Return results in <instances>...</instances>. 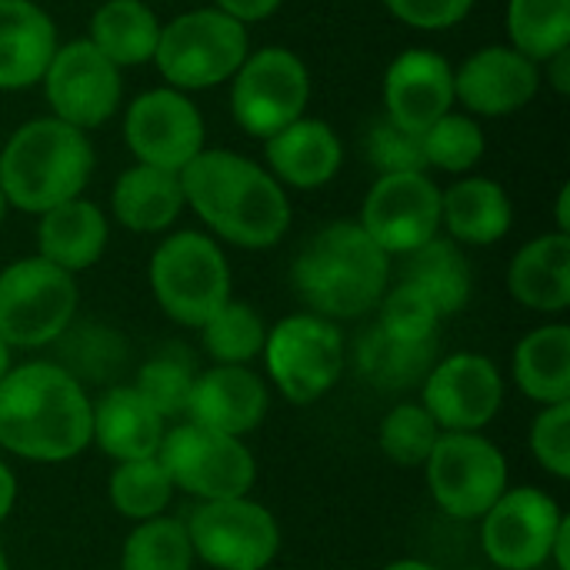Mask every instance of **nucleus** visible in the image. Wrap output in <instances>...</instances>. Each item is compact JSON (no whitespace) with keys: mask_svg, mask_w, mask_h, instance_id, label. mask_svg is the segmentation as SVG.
<instances>
[{"mask_svg":"<svg viewBox=\"0 0 570 570\" xmlns=\"http://www.w3.org/2000/svg\"><path fill=\"white\" fill-rule=\"evenodd\" d=\"M94 401L57 361L13 364L0 381V448L20 461L63 464L80 458L90 438Z\"/></svg>","mask_w":570,"mask_h":570,"instance_id":"1","label":"nucleus"},{"mask_svg":"<svg viewBox=\"0 0 570 570\" xmlns=\"http://www.w3.org/2000/svg\"><path fill=\"white\" fill-rule=\"evenodd\" d=\"M187 207L204 220L214 240L244 250H267L291 230V200L284 184L261 164L234 150H200L184 170Z\"/></svg>","mask_w":570,"mask_h":570,"instance_id":"2","label":"nucleus"},{"mask_svg":"<svg viewBox=\"0 0 570 570\" xmlns=\"http://www.w3.org/2000/svg\"><path fill=\"white\" fill-rule=\"evenodd\" d=\"M294 294L311 314L354 321L377 311L391 287V257L367 237L357 220H334L311 234L291 264Z\"/></svg>","mask_w":570,"mask_h":570,"instance_id":"3","label":"nucleus"},{"mask_svg":"<svg viewBox=\"0 0 570 570\" xmlns=\"http://www.w3.org/2000/svg\"><path fill=\"white\" fill-rule=\"evenodd\" d=\"M94 170V147L83 130L37 117L13 130L0 147V190L10 207L43 214L83 194Z\"/></svg>","mask_w":570,"mask_h":570,"instance_id":"4","label":"nucleus"},{"mask_svg":"<svg viewBox=\"0 0 570 570\" xmlns=\"http://www.w3.org/2000/svg\"><path fill=\"white\" fill-rule=\"evenodd\" d=\"M150 294L164 317L200 331L234 291L224 247L200 230H177L164 237L147 267Z\"/></svg>","mask_w":570,"mask_h":570,"instance_id":"5","label":"nucleus"},{"mask_svg":"<svg viewBox=\"0 0 570 570\" xmlns=\"http://www.w3.org/2000/svg\"><path fill=\"white\" fill-rule=\"evenodd\" d=\"M261 361L277 394L287 404L307 407L337 387L347 364V344L334 321L301 311L267 327Z\"/></svg>","mask_w":570,"mask_h":570,"instance_id":"6","label":"nucleus"},{"mask_svg":"<svg viewBox=\"0 0 570 570\" xmlns=\"http://www.w3.org/2000/svg\"><path fill=\"white\" fill-rule=\"evenodd\" d=\"M250 53V33L234 17L217 7H200L174 17L160 27V40L154 50V63L164 80L187 90H210L230 80Z\"/></svg>","mask_w":570,"mask_h":570,"instance_id":"7","label":"nucleus"},{"mask_svg":"<svg viewBox=\"0 0 570 570\" xmlns=\"http://www.w3.org/2000/svg\"><path fill=\"white\" fill-rule=\"evenodd\" d=\"M80 291L73 274L43 257H20L0 271V341L10 351L53 347L77 321Z\"/></svg>","mask_w":570,"mask_h":570,"instance_id":"8","label":"nucleus"},{"mask_svg":"<svg viewBox=\"0 0 570 570\" xmlns=\"http://www.w3.org/2000/svg\"><path fill=\"white\" fill-rule=\"evenodd\" d=\"M157 461L174 491L190 494L197 504L247 498L257 484V458L244 438L207 431L190 421L167 428Z\"/></svg>","mask_w":570,"mask_h":570,"instance_id":"9","label":"nucleus"},{"mask_svg":"<svg viewBox=\"0 0 570 570\" xmlns=\"http://www.w3.org/2000/svg\"><path fill=\"white\" fill-rule=\"evenodd\" d=\"M424 481L438 511L451 521H481L511 488L504 451L484 431H444L424 461Z\"/></svg>","mask_w":570,"mask_h":570,"instance_id":"10","label":"nucleus"},{"mask_svg":"<svg viewBox=\"0 0 570 570\" xmlns=\"http://www.w3.org/2000/svg\"><path fill=\"white\" fill-rule=\"evenodd\" d=\"M184 528L194 558L214 570H267L281 554V524L250 494L197 504Z\"/></svg>","mask_w":570,"mask_h":570,"instance_id":"11","label":"nucleus"},{"mask_svg":"<svg viewBox=\"0 0 570 570\" xmlns=\"http://www.w3.org/2000/svg\"><path fill=\"white\" fill-rule=\"evenodd\" d=\"M311 100V70L287 47H261L247 53L230 77V114L250 137H274L301 120Z\"/></svg>","mask_w":570,"mask_h":570,"instance_id":"12","label":"nucleus"},{"mask_svg":"<svg viewBox=\"0 0 570 570\" xmlns=\"http://www.w3.org/2000/svg\"><path fill=\"white\" fill-rule=\"evenodd\" d=\"M564 518L568 514L548 491L534 484L508 488L498 504L478 521L481 551L498 570L544 568Z\"/></svg>","mask_w":570,"mask_h":570,"instance_id":"13","label":"nucleus"},{"mask_svg":"<svg viewBox=\"0 0 570 570\" xmlns=\"http://www.w3.org/2000/svg\"><path fill=\"white\" fill-rule=\"evenodd\" d=\"M40 83L53 110L50 117L83 134L107 124L117 114L124 94L120 70L87 37L57 47Z\"/></svg>","mask_w":570,"mask_h":570,"instance_id":"14","label":"nucleus"},{"mask_svg":"<svg viewBox=\"0 0 570 570\" xmlns=\"http://www.w3.org/2000/svg\"><path fill=\"white\" fill-rule=\"evenodd\" d=\"M357 224L387 257H407L441 234V187L428 174H381Z\"/></svg>","mask_w":570,"mask_h":570,"instance_id":"15","label":"nucleus"},{"mask_svg":"<svg viewBox=\"0 0 570 570\" xmlns=\"http://www.w3.org/2000/svg\"><path fill=\"white\" fill-rule=\"evenodd\" d=\"M504 404V377L488 354L458 351L421 381V407L444 431H484Z\"/></svg>","mask_w":570,"mask_h":570,"instance_id":"16","label":"nucleus"},{"mask_svg":"<svg viewBox=\"0 0 570 570\" xmlns=\"http://www.w3.org/2000/svg\"><path fill=\"white\" fill-rule=\"evenodd\" d=\"M124 140L137 164L180 174L204 150V117L187 94L157 87L127 107Z\"/></svg>","mask_w":570,"mask_h":570,"instance_id":"17","label":"nucleus"},{"mask_svg":"<svg viewBox=\"0 0 570 570\" xmlns=\"http://www.w3.org/2000/svg\"><path fill=\"white\" fill-rule=\"evenodd\" d=\"M541 90V67L511 43L474 50L454 70V100L481 117H508L524 110Z\"/></svg>","mask_w":570,"mask_h":570,"instance_id":"18","label":"nucleus"},{"mask_svg":"<svg viewBox=\"0 0 570 570\" xmlns=\"http://www.w3.org/2000/svg\"><path fill=\"white\" fill-rule=\"evenodd\" d=\"M384 107L387 120L411 134H424L454 107V67L448 57L428 47H411L397 53L384 73Z\"/></svg>","mask_w":570,"mask_h":570,"instance_id":"19","label":"nucleus"},{"mask_svg":"<svg viewBox=\"0 0 570 570\" xmlns=\"http://www.w3.org/2000/svg\"><path fill=\"white\" fill-rule=\"evenodd\" d=\"M271 411V384L254 367L214 364L194 377L184 421L230 438L254 434Z\"/></svg>","mask_w":570,"mask_h":570,"instance_id":"20","label":"nucleus"},{"mask_svg":"<svg viewBox=\"0 0 570 570\" xmlns=\"http://www.w3.org/2000/svg\"><path fill=\"white\" fill-rule=\"evenodd\" d=\"M167 428L170 424L140 397L134 384H110L94 401L90 438L114 464L157 458Z\"/></svg>","mask_w":570,"mask_h":570,"instance_id":"21","label":"nucleus"},{"mask_svg":"<svg viewBox=\"0 0 570 570\" xmlns=\"http://www.w3.org/2000/svg\"><path fill=\"white\" fill-rule=\"evenodd\" d=\"M267 170L277 184L297 190H317L331 184L344 164V144L331 124L317 117H301L264 140Z\"/></svg>","mask_w":570,"mask_h":570,"instance_id":"22","label":"nucleus"},{"mask_svg":"<svg viewBox=\"0 0 570 570\" xmlns=\"http://www.w3.org/2000/svg\"><path fill=\"white\" fill-rule=\"evenodd\" d=\"M57 47V27L43 7L33 0H0V90L40 83Z\"/></svg>","mask_w":570,"mask_h":570,"instance_id":"23","label":"nucleus"},{"mask_svg":"<svg viewBox=\"0 0 570 570\" xmlns=\"http://www.w3.org/2000/svg\"><path fill=\"white\" fill-rule=\"evenodd\" d=\"M107 240H110L107 214L87 197H73L43 210L37 224V257H43L47 264L67 274L90 271L104 257Z\"/></svg>","mask_w":570,"mask_h":570,"instance_id":"24","label":"nucleus"},{"mask_svg":"<svg viewBox=\"0 0 570 570\" xmlns=\"http://www.w3.org/2000/svg\"><path fill=\"white\" fill-rule=\"evenodd\" d=\"M511 297L534 314H564L570 307V234H541L508 264Z\"/></svg>","mask_w":570,"mask_h":570,"instance_id":"25","label":"nucleus"},{"mask_svg":"<svg viewBox=\"0 0 570 570\" xmlns=\"http://www.w3.org/2000/svg\"><path fill=\"white\" fill-rule=\"evenodd\" d=\"M514 224V204L508 190L491 177H461L441 190V227L454 244L491 247L508 237Z\"/></svg>","mask_w":570,"mask_h":570,"instance_id":"26","label":"nucleus"},{"mask_svg":"<svg viewBox=\"0 0 570 570\" xmlns=\"http://www.w3.org/2000/svg\"><path fill=\"white\" fill-rule=\"evenodd\" d=\"M187 207L180 174L137 164L124 170L110 190V210L120 227L130 234H164L177 224L180 210Z\"/></svg>","mask_w":570,"mask_h":570,"instance_id":"27","label":"nucleus"},{"mask_svg":"<svg viewBox=\"0 0 570 570\" xmlns=\"http://www.w3.org/2000/svg\"><path fill=\"white\" fill-rule=\"evenodd\" d=\"M511 374L518 391L548 407L570 401V327L554 321L528 331L511 361Z\"/></svg>","mask_w":570,"mask_h":570,"instance_id":"28","label":"nucleus"},{"mask_svg":"<svg viewBox=\"0 0 570 570\" xmlns=\"http://www.w3.org/2000/svg\"><path fill=\"white\" fill-rule=\"evenodd\" d=\"M401 281L424 291L441 317L464 311L471 301V291H474L471 261L464 257L461 244H454L451 237H441V234L404 257Z\"/></svg>","mask_w":570,"mask_h":570,"instance_id":"29","label":"nucleus"},{"mask_svg":"<svg viewBox=\"0 0 570 570\" xmlns=\"http://www.w3.org/2000/svg\"><path fill=\"white\" fill-rule=\"evenodd\" d=\"M87 40L120 70L154 60L160 23L144 0H107L90 17Z\"/></svg>","mask_w":570,"mask_h":570,"instance_id":"30","label":"nucleus"},{"mask_svg":"<svg viewBox=\"0 0 570 570\" xmlns=\"http://www.w3.org/2000/svg\"><path fill=\"white\" fill-rule=\"evenodd\" d=\"M508 37L538 67L570 47V0H508Z\"/></svg>","mask_w":570,"mask_h":570,"instance_id":"31","label":"nucleus"},{"mask_svg":"<svg viewBox=\"0 0 570 570\" xmlns=\"http://www.w3.org/2000/svg\"><path fill=\"white\" fill-rule=\"evenodd\" d=\"M174 484L167 478V471L160 468L157 458H144V461H120L110 478H107V498H110V508L140 524V521H150V518H160L167 514L170 501H174Z\"/></svg>","mask_w":570,"mask_h":570,"instance_id":"32","label":"nucleus"},{"mask_svg":"<svg viewBox=\"0 0 570 570\" xmlns=\"http://www.w3.org/2000/svg\"><path fill=\"white\" fill-rule=\"evenodd\" d=\"M264 337H267L264 317L250 304L234 297L200 327L204 354L224 367H250V361H257L264 351Z\"/></svg>","mask_w":570,"mask_h":570,"instance_id":"33","label":"nucleus"},{"mask_svg":"<svg viewBox=\"0 0 570 570\" xmlns=\"http://www.w3.org/2000/svg\"><path fill=\"white\" fill-rule=\"evenodd\" d=\"M438 354V344H401L371 327L361 337L357 357H361V374L381 387V391H404L424 381Z\"/></svg>","mask_w":570,"mask_h":570,"instance_id":"34","label":"nucleus"},{"mask_svg":"<svg viewBox=\"0 0 570 570\" xmlns=\"http://www.w3.org/2000/svg\"><path fill=\"white\" fill-rule=\"evenodd\" d=\"M194 548L180 518H150L134 524L120 548L117 570H194Z\"/></svg>","mask_w":570,"mask_h":570,"instance_id":"35","label":"nucleus"},{"mask_svg":"<svg viewBox=\"0 0 570 570\" xmlns=\"http://www.w3.org/2000/svg\"><path fill=\"white\" fill-rule=\"evenodd\" d=\"M60 347V367L73 374L83 387L87 381L104 384L124 361H127V344L117 331L104 324H70L63 337L57 341Z\"/></svg>","mask_w":570,"mask_h":570,"instance_id":"36","label":"nucleus"},{"mask_svg":"<svg viewBox=\"0 0 570 570\" xmlns=\"http://www.w3.org/2000/svg\"><path fill=\"white\" fill-rule=\"evenodd\" d=\"M194 361L184 347H167L160 354H154L140 374H137V391L140 397L170 424L177 417L187 414V401H190V387H194Z\"/></svg>","mask_w":570,"mask_h":570,"instance_id":"37","label":"nucleus"},{"mask_svg":"<svg viewBox=\"0 0 570 570\" xmlns=\"http://www.w3.org/2000/svg\"><path fill=\"white\" fill-rule=\"evenodd\" d=\"M438 438H441V428L421 407V401L394 404L377 428V448L397 468H424Z\"/></svg>","mask_w":570,"mask_h":570,"instance_id":"38","label":"nucleus"},{"mask_svg":"<svg viewBox=\"0 0 570 570\" xmlns=\"http://www.w3.org/2000/svg\"><path fill=\"white\" fill-rule=\"evenodd\" d=\"M424 157H428V170H444V174H468L471 167L481 164L484 150H488V137L481 130V124L468 114H444L438 124H431L424 134Z\"/></svg>","mask_w":570,"mask_h":570,"instance_id":"39","label":"nucleus"},{"mask_svg":"<svg viewBox=\"0 0 570 570\" xmlns=\"http://www.w3.org/2000/svg\"><path fill=\"white\" fill-rule=\"evenodd\" d=\"M441 321L444 317L438 314L431 297L407 281L387 287L377 304V331L401 344H438Z\"/></svg>","mask_w":570,"mask_h":570,"instance_id":"40","label":"nucleus"},{"mask_svg":"<svg viewBox=\"0 0 570 570\" xmlns=\"http://www.w3.org/2000/svg\"><path fill=\"white\" fill-rule=\"evenodd\" d=\"M364 150L371 167H377V174H428L421 134H411L387 117L371 124Z\"/></svg>","mask_w":570,"mask_h":570,"instance_id":"41","label":"nucleus"},{"mask_svg":"<svg viewBox=\"0 0 570 570\" xmlns=\"http://www.w3.org/2000/svg\"><path fill=\"white\" fill-rule=\"evenodd\" d=\"M534 461L558 481L570 478V401L548 404L534 414L528 434Z\"/></svg>","mask_w":570,"mask_h":570,"instance_id":"42","label":"nucleus"},{"mask_svg":"<svg viewBox=\"0 0 570 570\" xmlns=\"http://www.w3.org/2000/svg\"><path fill=\"white\" fill-rule=\"evenodd\" d=\"M387 10L414 30H451L471 10L474 0H384Z\"/></svg>","mask_w":570,"mask_h":570,"instance_id":"43","label":"nucleus"},{"mask_svg":"<svg viewBox=\"0 0 570 570\" xmlns=\"http://www.w3.org/2000/svg\"><path fill=\"white\" fill-rule=\"evenodd\" d=\"M284 0H214V7L227 17H234L237 23H257V20H267L271 13H277Z\"/></svg>","mask_w":570,"mask_h":570,"instance_id":"44","label":"nucleus"},{"mask_svg":"<svg viewBox=\"0 0 570 570\" xmlns=\"http://www.w3.org/2000/svg\"><path fill=\"white\" fill-rule=\"evenodd\" d=\"M544 73H548V80H551V87H554L558 94H568L570 90V47L568 50H561V53H554L551 60H544Z\"/></svg>","mask_w":570,"mask_h":570,"instance_id":"45","label":"nucleus"},{"mask_svg":"<svg viewBox=\"0 0 570 570\" xmlns=\"http://www.w3.org/2000/svg\"><path fill=\"white\" fill-rule=\"evenodd\" d=\"M13 504H17V474L0 458V524L13 514Z\"/></svg>","mask_w":570,"mask_h":570,"instance_id":"46","label":"nucleus"},{"mask_svg":"<svg viewBox=\"0 0 570 570\" xmlns=\"http://www.w3.org/2000/svg\"><path fill=\"white\" fill-rule=\"evenodd\" d=\"M548 564L554 570H570V518H564L561 528H558V538H554V544H551Z\"/></svg>","mask_w":570,"mask_h":570,"instance_id":"47","label":"nucleus"},{"mask_svg":"<svg viewBox=\"0 0 570 570\" xmlns=\"http://www.w3.org/2000/svg\"><path fill=\"white\" fill-rule=\"evenodd\" d=\"M570 187L564 184L561 187V194H558V230L561 234H570Z\"/></svg>","mask_w":570,"mask_h":570,"instance_id":"48","label":"nucleus"},{"mask_svg":"<svg viewBox=\"0 0 570 570\" xmlns=\"http://www.w3.org/2000/svg\"><path fill=\"white\" fill-rule=\"evenodd\" d=\"M381 570H441V568H438V564H431V561H421V558H401V561L384 564Z\"/></svg>","mask_w":570,"mask_h":570,"instance_id":"49","label":"nucleus"},{"mask_svg":"<svg viewBox=\"0 0 570 570\" xmlns=\"http://www.w3.org/2000/svg\"><path fill=\"white\" fill-rule=\"evenodd\" d=\"M10 367H13V351L0 341V381H3V374H7Z\"/></svg>","mask_w":570,"mask_h":570,"instance_id":"50","label":"nucleus"},{"mask_svg":"<svg viewBox=\"0 0 570 570\" xmlns=\"http://www.w3.org/2000/svg\"><path fill=\"white\" fill-rule=\"evenodd\" d=\"M7 210H10V204H7V197H3V190H0V224L7 220Z\"/></svg>","mask_w":570,"mask_h":570,"instance_id":"51","label":"nucleus"},{"mask_svg":"<svg viewBox=\"0 0 570 570\" xmlns=\"http://www.w3.org/2000/svg\"><path fill=\"white\" fill-rule=\"evenodd\" d=\"M0 570H10V561H7V554H3V548H0Z\"/></svg>","mask_w":570,"mask_h":570,"instance_id":"52","label":"nucleus"}]
</instances>
